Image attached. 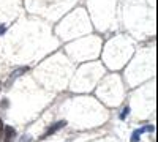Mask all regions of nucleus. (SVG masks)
<instances>
[{"label":"nucleus","instance_id":"0eeeda50","mask_svg":"<svg viewBox=\"0 0 158 142\" xmlns=\"http://www.w3.org/2000/svg\"><path fill=\"white\" fill-rule=\"evenodd\" d=\"M128 112H130V109H128V108H125V109H123V112H122V115H120V119H125V115H128Z\"/></svg>","mask_w":158,"mask_h":142},{"label":"nucleus","instance_id":"f257e3e1","mask_svg":"<svg viewBox=\"0 0 158 142\" xmlns=\"http://www.w3.org/2000/svg\"><path fill=\"white\" fill-rule=\"evenodd\" d=\"M3 142H15L16 139V130L13 126H5L3 128Z\"/></svg>","mask_w":158,"mask_h":142},{"label":"nucleus","instance_id":"6e6552de","mask_svg":"<svg viewBox=\"0 0 158 142\" xmlns=\"http://www.w3.org/2000/svg\"><path fill=\"white\" fill-rule=\"evenodd\" d=\"M0 88H2V85H0Z\"/></svg>","mask_w":158,"mask_h":142},{"label":"nucleus","instance_id":"7ed1b4c3","mask_svg":"<svg viewBox=\"0 0 158 142\" xmlns=\"http://www.w3.org/2000/svg\"><path fill=\"white\" fill-rule=\"evenodd\" d=\"M25 71H29V67H21V68H18L15 73H13V74L8 77V82H6V84H8V85H11V82H15V81H16V77H19V76H21V74H24Z\"/></svg>","mask_w":158,"mask_h":142},{"label":"nucleus","instance_id":"f03ea898","mask_svg":"<svg viewBox=\"0 0 158 142\" xmlns=\"http://www.w3.org/2000/svg\"><path fill=\"white\" fill-rule=\"evenodd\" d=\"M65 125H67V122H63V120H60V122H57V123H54V125H52L51 128H49V130L41 136V139H46V137H49V136H52V134H54L56 131H59L60 130V128H63Z\"/></svg>","mask_w":158,"mask_h":142},{"label":"nucleus","instance_id":"20e7f679","mask_svg":"<svg viewBox=\"0 0 158 142\" xmlns=\"http://www.w3.org/2000/svg\"><path fill=\"white\" fill-rule=\"evenodd\" d=\"M144 131H153V126H144V128H141V130H136L135 133H133V136H131V142H138V139L141 137V134L144 133Z\"/></svg>","mask_w":158,"mask_h":142},{"label":"nucleus","instance_id":"39448f33","mask_svg":"<svg viewBox=\"0 0 158 142\" xmlns=\"http://www.w3.org/2000/svg\"><path fill=\"white\" fill-rule=\"evenodd\" d=\"M5 32H6V25L5 24H0V36H2Z\"/></svg>","mask_w":158,"mask_h":142},{"label":"nucleus","instance_id":"423d86ee","mask_svg":"<svg viewBox=\"0 0 158 142\" xmlns=\"http://www.w3.org/2000/svg\"><path fill=\"white\" fill-rule=\"evenodd\" d=\"M2 137H3V122L0 119V140H2Z\"/></svg>","mask_w":158,"mask_h":142}]
</instances>
